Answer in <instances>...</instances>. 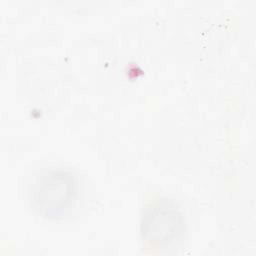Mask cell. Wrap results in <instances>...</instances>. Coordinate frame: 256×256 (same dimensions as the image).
Wrapping results in <instances>:
<instances>
[{"instance_id":"obj_1","label":"cell","mask_w":256,"mask_h":256,"mask_svg":"<svg viewBox=\"0 0 256 256\" xmlns=\"http://www.w3.org/2000/svg\"><path fill=\"white\" fill-rule=\"evenodd\" d=\"M76 191V180L71 172L52 168L37 177L31 192V204L42 217L54 219L70 208Z\"/></svg>"},{"instance_id":"obj_2","label":"cell","mask_w":256,"mask_h":256,"mask_svg":"<svg viewBox=\"0 0 256 256\" xmlns=\"http://www.w3.org/2000/svg\"><path fill=\"white\" fill-rule=\"evenodd\" d=\"M184 216L179 206L167 198L152 203L140 225L142 237L152 245H168L184 231Z\"/></svg>"}]
</instances>
